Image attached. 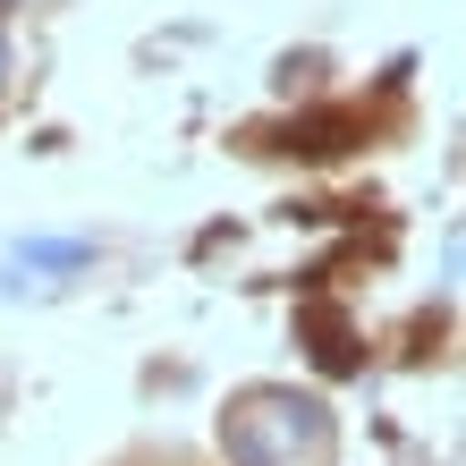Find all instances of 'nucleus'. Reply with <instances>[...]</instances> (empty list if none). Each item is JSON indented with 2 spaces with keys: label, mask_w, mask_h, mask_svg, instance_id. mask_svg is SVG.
I'll use <instances>...</instances> for the list:
<instances>
[{
  "label": "nucleus",
  "mask_w": 466,
  "mask_h": 466,
  "mask_svg": "<svg viewBox=\"0 0 466 466\" xmlns=\"http://www.w3.org/2000/svg\"><path fill=\"white\" fill-rule=\"evenodd\" d=\"M229 466H331V407L297 390H246L221 416Z\"/></svg>",
  "instance_id": "obj_1"
},
{
  "label": "nucleus",
  "mask_w": 466,
  "mask_h": 466,
  "mask_svg": "<svg viewBox=\"0 0 466 466\" xmlns=\"http://www.w3.org/2000/svg\"><path fill=\"white\" fill-rule=\"evenodd\" d=\"M356 136H365V119H356V111H306V119H289V127H280V153L331 161V153L356 145Z\"/></svg>",
  "instance_id": "obj_2"
},
{
  "label": "nucleus",
  "mask_w": 466,
  "mask_h": 466,
  "mask_svg": "<svg viewBox=\"0 0 466 466\" xmlns=\"http://www.w3.org/2000/svg\"><path fill=\"white\" fill-rule=\"evenodd\" d=\"M306 339H314V365L322 373H356V339H348V322H339L331 297H314V306H306Z\"/></svg>",
  "instance_id": "obj_3"
},
{
  "label": "nucleus",
  "mask_w": 466,
  "mask_h": 466,
  "mask_svg": "<svg viewBox=\"0 0 466 466\" xmlns=\"http://www.w3.org/2000/svg\"><path fill=\"white\" fill-rule=\"evenodd\" d=\"M86 255H94V246H76V238H35V246H25V263H51V271H68Z\"/></svg>",
  "instance_id": "obj_4"
},
{
  "label": "nucleus",
  "mask_w": 466,
  "mask_h": 466,
  "mask_svg": "<svg viewBox=\"0 0 466 466\" xmlns=\"http://www.w3.org/2000/svg\"><path fill=\"white\" fill-rule=\"evenodd\" d=\"M0 60H9V43H0Z\"/></svg>",
  "instance_id": "obj_5"
}]
</instances>
